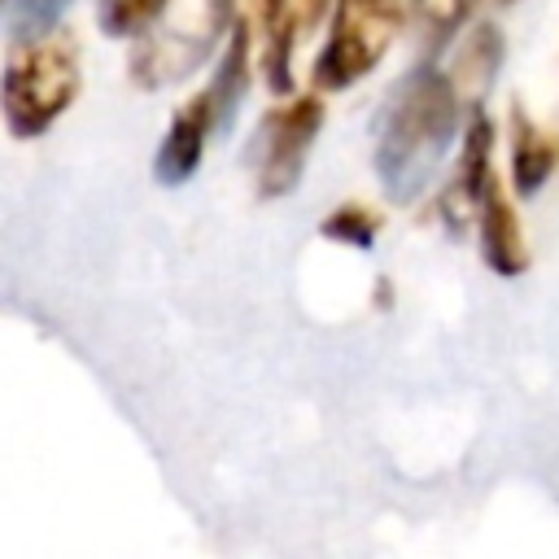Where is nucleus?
Here are the masks:
<instances>
[{"label":"nucleus","instance_id":"f257e3e1","mask_svg":"<svg viewBox=\"0 0 559 559\" xmlns=\"http://www.w3.org/2000/svg\"><path fill=\"white\" fill-rule=\"evenodd\" d=\"M459 114H463V87L454 83V74L437 70L432 61L406 70L393 83L376 118V148H371L376 179L393 205H411L432 183L445 153L454 148Z\"/></svg>","mask_w":559,"mask_h":559},{"label":"nucleus","instance_id":"f03ea898","mask_svg":"<svg viewBox=\"0 0 559 559\" xmlns=\"http://www.w3.org/2000/svg\"><path fill=\"white\" fill-rule=\"evenodd\" d=\"M83 87V57L74 31H39L9 44L4 61V127L13 140H39L74 100Z\"/></svg>","mask_w":559,"mask_h":559},{"label":"nucleus","instance_id":"7ed1b4c3","mask_svg":"<svg viewBox=\"0 0 559 559\" xmlns=\"http://www.w3.org/2000/svg\"><path fill=\"white\" fill-rule=\"evenodd\" d=\"M236 26V0H157L153 17L135 31L127 70L144 92L192 79Z\"/></svg>","mask_w":559,"mask_h":559},{"label":"nucleus","instance_id":"20e7f679","mask_svg":"<svg viewBox=\"0 0 559 559\" xmlns=\"http://www.w3.org/2000/svg\"><path fill=\"white\" fill-rule=\"evenodd\" d=\"M402 17V0H336L328 39L310 66V83L319 92H345L358 79H367L393 48Z\"/></svg>","mask_w":559,"mask_h":559},{"label":"nucleus","instance_id":"39448f33","mask_svg":"<svg viewBox=\"0 0 559 559\" xmlns=\"http://www.w3.org/2000/svg\"><path fill=\"white\" fill-rule=\"evenodd\" d=\"M328 105L314 92L306 96H288L284 105H275L262 127H258V148H253V183H258V201H280L288 197L301 175H306V157L323 131Z\"/></svg>","mask_w":559,"mask_h":559},{"label":"nucleus","instance_id":"423d86ee","mask_svg":"<svg viewBox=\"0 0 559 559\" xmlns=\"http://www.w3.org/2000/svg\"><path fill=\"white\" fill-rule=\"evenodd\" d=\"M489 179H493V118L476 105L467 127H463V148H459L454 175H450V183L437 201V214H441L445 231L463 236L480 218V201H485Z\"/></svg>","mask_w":559,"mask_h":559},{"label":"nucleus","instance_id":"0eeeda50","mask_svg":"<svg viewBox=\"0 0 559 559\" xmlns=\"http://www.w3.org/2000/svg\"><path fill=\"white\" fill-rule=\"evenodd\" d=\"M214 127H223V109H218V96L214 87L205 83L166 127L157 153H153V179L162 188H175V183H188L205 157V144L214 135Z\"/></svg>","mask_w":559,"mask_h":559},{"label":"nucleus","instance_id":"6e6552de","mask_svg":"<svg viewBox=\"0 0 559 559\" xmlns=\"http://www.w3.org/2000/svg\"><path fill=\"white\" fill-rule=\"evenodd\" d=\"M480 258L493 275L502 280H515L528 271V245H524V227L515 218V205L502 188V179L493 175L489 188H485V201H480Z\"/></svg>","mask_w":559,"mask_h":559},{"label":"nucleus","instance_id":"1a4fd4ad","mask_svg":"<svg viewBox=\"0 0 559 559\" xmlns=\"http://www.w3.org/2000/svg\"><path fill=\"white\" fill-rule=\"evenodd\" d=\"M507 135H511V188L520 197H537L559 166V140L542 131L520 100L507 109Z\"/></svg>","mask_w":559,"mask_h":559},{"label":"nucleus","instance_id":"9d476101","mask_svg":"<svg viewBox=\"0 0 559 559\" xmlns=\"http://www.w3.org/2000/svg\"><path fill=\"white\" fill-rule=\"evenodd\" d=\"M258 26H262V74L271 92L293 87V44L301 31L297 0H253Z\"/></svg>","mask_w":559,"mask_h":559},{"label":"nucleus","instance_id":"9b49d317","mask_svg":"<svg viewBox=\"0 0 559 559\" xmlns=\"http://www.w3.org/2000/svg\"><path fill=\"white\" fill-rule=\"evenodd\" d=\"M498 66H502V31L485 22V26H476V31L459 44V57H454V83L480 105V96H485V87L493 83Z\"/></svg>","mask_w":559,"mask_h":559},{"label":"nucleus","instance_id":"f8f14e48","mask_svg":"<svg viewBox=\"0 0 559 559\" xmlns=\"http://www.w3.org/2000/svg\"><path fill=\"white\" fill-rule=\"evenodd\" d=\"M480 0H411V26L415 39L424 48V57H437L441 48L454 44V35L467 26V17L476 13Z\"/></svg>","mask_w":559,"mask_h":559},{"label":"nucleus","instance_id":"ddd939ff","mask_svg":"<svg viewBox=\"0 0 559 559\" xmlns=\"http://www.w3.org/2000/svg\"><path fill=\"white\" fill-rule=\"evenodd\" d=\"M376 231H380V214H371L367 205H336V210L319 223V236H323V240L354 245V249H371V245H376Z\"/></svg>","mask_w":559,"mask_h":559},{"label":"nucleus","instance_id":"4468645a","mask_svg":"<svg viewBox=\"0 0 559 559\" xmlns=\"http://www.w3.org/2000/svg\"><path fill=\"white\" fill-rule=\"evenodd\" d=\"M157 0H100V26L118 39H135V31L153 17Z\"/></svg>","mask_w":559,"mask_h":559},{"label":"nucleus","instance_id":"2eb2a0df","mask_svg":"<svg viewBox=\"0 0 559 559\" xmlns=\"http://www.w3.org/2000/svg\"><path fill=\"white\" fill-rule=\"evenodd\" d=\"M61 9H66V0H9V26H13V39L52 31L57 17H61Z\"/></svg>","mask_w":559,"mask_h":559},{"label":"nucleus","instance_id":"dca6fc26","mask_svg":"<svg viewBox=\"0 0 559 559\" xmlns=\"http://www.w3.org/2000/svg\"><path fill=\"white\" fill-rule=\"evenodd\" d=\"M323 13H328V0H297V17H301V26H314Z\"/></svg>","mask_w":559,"mask_h":559},{"label":"nucleus","instance_id":"f3484780","mask_svg":"<svg viewBox=\"0 0 559 559\" xmlns=\"http://www.w3.org/2000/svg\"><path fill=\"white\" fill-rule=\"evenodd\" d=\"M493 4H515V0H493Z\"/></svg>","mask_w":559,"mask_h":559}]
</instances>
